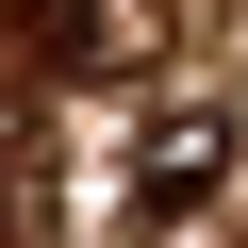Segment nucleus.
Returning <instances> with one entry per match:
<instances>
[{
	"instance_id": "obj_1",
	"label": "nucleus",
	"mask_w": 248,
	"mask_h": 248,
	"mask_svg": "<svg viewBox=\"0 0 248 248\" xmlns=\"http://www.w3.org/2000/svg\"><path fill=\"white\" fill-rule=\"evenodd\" d=\"M166 33H182V0H17V50L50 83H133V66H166Z\"/></svg>"
},
{
	"instance_id": "obj_2",
	"label": "nucleus",
	"mask_w": 248,
	"mask_h": 248,
	"mask_svg": "<svg viewBox=\"0 0 248 248\" xmlns=\"http://www.w3.org/2000/svg\"><path fill=\"white\" fill-rule=\"evenodd\" d=\"M248 166V133H232V99H166L149 133H133V215H199L215 182Z\"/></svg>"
}]
</instances>
